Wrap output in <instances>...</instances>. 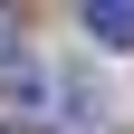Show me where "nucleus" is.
Instances as JSON below:
<instances>
[{
  "label": "nucleus",
  "instance_id": "1",
  "mask_svg": "<svg viewBox=\"0 0 134 134\" xmlns=\"http://www.w3.org/2000/svg\"><path fill=\"white\" fill-rule=\"evenodd\" d=\"M38 86H48V77H38V58H29V48H19V29L0 19V96H19V105H29V96H38Z\"/></svg>",
  "mask_w": 134,
  "mask_h": 134
},
{
  "label": "nucleus",
  "instance_id": "2",
  "mask_svg": "<svg viewBox=\"0 0 134 134\" xmlns=\"http://www.w3.org/2000/svg\"><path fill=\"white\" fill-rule=\"evenodd\" d=\"M77 29H86L96 48H134V0H86V10H77Z\"/></svg>",
  "mask_w": 134,
  "mask_h": 134
}]
</instances>
